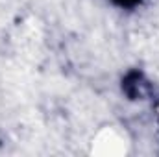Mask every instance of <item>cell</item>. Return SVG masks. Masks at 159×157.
I'll use <instances>...</instances> for the list:
<instances>
[{
    "label": "cell",
    "instance_id": "cell-1",
    "mask_svg": "<svg viewBox=\"0 0 159 157\" xmlns=\"http://www.w3.org/2000/svg\"><path fill=\"white\" fill-rule=\"evenodd\" d=\"M150 81L139 70H131L122 78V92L129 100H144L150 94Z\"/></svg>",
    "mask_w": 159,
    "mask_h": 157
},
{
    "label": "cell",
    "instance_id": "cell-2",
    "mask_svg": "<svg viewBox=\"0 0 159 157\" xmlns=\"http://www.w3.org/2000/svg\"><path fill=\"white\" fill-rule=\"evenodd\" d=\"M115 6H119V7H126V9H133V7H137L143 0H111Z\"/></svg>",
    "mask_w": 159,
    "mask_h": 157
}]
</instances>
